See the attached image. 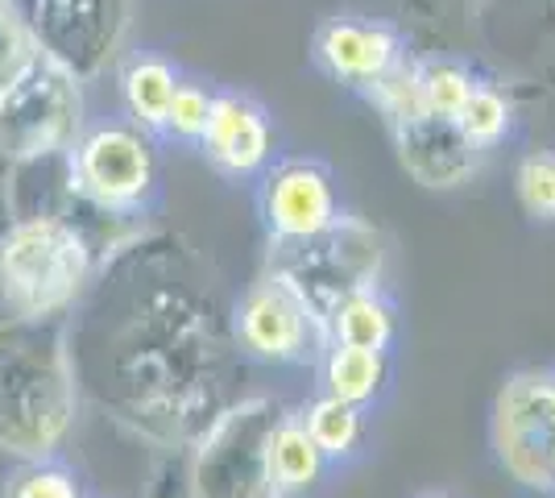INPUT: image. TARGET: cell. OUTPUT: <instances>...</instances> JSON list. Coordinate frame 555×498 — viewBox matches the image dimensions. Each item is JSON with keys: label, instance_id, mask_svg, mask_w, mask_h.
<instances>
[{"label": "cell", "instance_id": "obj_21", "mask_svg": "<svg viewBox=\"0 0 555 498\" xmlns=\"http://www.w3.org/2000/svg\"><path fill=\"white\" fill-rule=\"evenodd\" d=\"M211 104H216V88H208L204 79L183 75L179 88H175V100H170V113H166V125H163L166 142L199 145L204 129H208Z\"/></svg>", "mask_w": 555, "mask_h": 498}, {"label": "cell", "instance_id": "obj_8", "mask_svg": "<svg viewBox=\"0 0 555 498\" xmlns=\"http://www.w3.org/2000/svg\"><path fill=\"white\" fill-rule=\"evenodd\" d=\"M489 440L509 482L555 498V370H518L498 386Z\"/></svg>", "mask_w": 555, "mask_h": 498}, {"label": "cell", "instance_id": "obj_20", "mask_svg": "<svg viewBox=\"0 0 555 498\" xmlns=\"http://www.w3.org/2000/svg\"><path fill=\"white\" fill-rule=\"evenodd\" d=\"M418 75V100H423V113L443 120H456V113L464 108L468 92L477 88V75L468 72L456 59H431L415 67Z\"/></svg>", "mask_w": 555, "mask_h": 498}, {"label": "cell", "instance_id": "obj_10", "mask_svg": "<svg viewBox=\"0 0 555 498\" xmlns=\"http://www.w3.org/2000/svg\"><path fill=\"white\" fill-rule=\"evenodd\" d=\"M257 216L278 250L320 241L340 220L336 175L320 158H274L257 179Z\"/></svg>", "mask_w": 555, "mask_h": 498}, {"label": "cell", "instance_id": "obj_19", "mask_svg": "<svg viewBox=\"0 0 555 498\" xmlns=\"http://www.w3.org/2000/svg\"><path fill=\"white\" fill-rule=\"evenodd\" d=\"M456 129L464 133V142L477 145L481 154L493 150V145H502L509 138V129H514V108H509V100L493 84H481L477 79V88L468 92L464 100V108L456 113Z\"/></svg>", "mask_w": 555, "mask_h": 498}, {"label": "cell", "instance_id": "obj_24", "mask_svg": "<svg viewBox=\"0 0 555 498\" xmlns=\"http://www.w3.org/2000/svg\"><path fill=\"white\" fill-rule=\"evenodd\" d=\"M34 59H38V47L29 42L25 25L17 22V13H13L9 4H0V92H4Z\"/></svg>", "mask_w": 555, "mask_h": 498}, {"label": "cell", "instance_id": "obj_1", "mask_svg": "<svg viewBox=\"0 0 555 498\" xmlns=\"http://www.w3.org/2000/svg\"><path fill=\"white\" fill-rule=\"evenodd\" d=\"M125 291L95 274L88 295L108 311L70 316V357L83 399H95L120 427L158 452H186L216 420L224 399L220 332L211 299H195L166 274L154 254H141V233L104 261Z\"/></svg>", "mask_w": 555, "mask_h": 498}, {"label": "cell", "instance_id": "obj_11", "mask_svg": "<svg viewBox=\"0 0 555 498\" xmlns=\"http://www.w3.org/2000/svg\"><path fill=\"white\" fill-rule=\"evenodd\" d=\"M195 150L220 179H232V183L261 179L266 166L278 158L274 120L249 92H216L208 129Z\"/></svg>", "mask_w": 555, "mask_h": 498}, {"label": "cell", "instance_id": "obj_23", "mask_svg": "<svg viewBox=\"0 0 555 498\" xmlns=\"http://www.w3.org/2000/svg\"><path fill=\"white\" fill-rule=\"evenodd\" d=\"M9 498H88L83 477L70 470L63 457L29 461L9 482Z\"/></svg>", "mask_w": 555, "mask_h": 498}, {"label": "cell", "instance_id": "obj_15", "mask_svg": "<svg viewBox=\"0 0 555 498\" xmlns=\"http://www.w3.org/2000/svg\"><path fill=\"white\" fill-rule=\"evenodd\" d=\"M327 345H348V349H370V354H390L398 336V311L382 295V286H361L340 295L324 320Z\"/></svg>", "mask_w": 555, "mask_h": 498}, {"label": "cell", "instance_id": "obj_13", "mask_svg": "<svg viewBox=\"0 0 555 498\" xmlns=\"http://www.w3.org/2000/svg\"><path fill=\"white\" fill-rule=\"evenodd\" d=\"M390 129L393 145H398V163L423 188H461L481 166V150L464 142L456 120L415 113V117L390 120Z\"/></svg>", "mask_w": 555, "mask_h": 498}, {"label": "cell", "instance_id": "obj_17", "mask_svg": "<svg viewBox=\"0 0 555 498\" xmlns=\"http://www.w3.org/2000/svg\"><path fill=\"white\" fill-rule=\"evenodd\" d=\"M327 474V457L315 449V440L307 436L295 411L282 416V424L270 436V477L282 498H302L311 495Z\"/></svg>", "mask_w": 555, "mask_h": 498}, {"label": "cell", "instance_id": "obj_6", "mask_svg": "<svg viewBox=\"0 0 555 498\" xmlns=\"http://www.w3.org/2000/svg\"><path fill=\"white\" fill-rule=\"evenodd\" d=\"M88 84H79L50 59H34L4 92H0V158L29 163L67 154L75 138L88 129Z\"/></svg>", "mask_w": 555, "mask_h": 498}, {"label": "cell", "instance_id": "obj_18", "mask_svg": "<svg viewBox=\"0 0 555 498\" xmlns=\"http://www.w3.org/2000/svg\"><path fill=\"white\" fill-rule=\"evenodd\" d=\"M299 424L307 427V436L315 440V449L332 461H348L357 457V449L365 445V411L352 404H340L332 395H315L311 404H302L299 411Z\"/></svg>", "mask_w": 555, "mask_h": 498}, {"label": "cell", "instance_id": "obj_12", "mask_svg": "<svg viewBox=\"0 0 555 498\" xmlns=\"http://www.w3.org/2000/svg\"><path fill=\"white\" fill-rule=\"evenodd\" d=\"M311 59L327 79L357 88V92H373L386 75L406 63L402 38L386 22H370V17L324 22L311 38Z\"/></svg>", "mask_w": 555, "mask_h": 498}, {"label": "cell", "instance_id": "obj_7", "mask_svg": "<svg viewBox=\"0 0 555 498\" xmlns=\"http://www.w3.org/2000/svg\"><path fill=\"white\" fill-rule=\"evenodd\" d=\"M42 59L92 84L125 59L133 0H4Z\"/></svg>", "mask_w": 555, "mask_h": 498}, {"label": "cell", "instance_id": "obj_25", "mask_svg": "<svg viewBox=\"0 0 555 498\" xmlns=\"http://www.w3.org/2000/svg\"><path fill=\"white\" fill-rule=\"evenodd\" d=\"M418 498H448V495H418Z\"/></svg>", "mask_w": 555, "mask_h": 498}, {"label": "cell", "instance_id": "obj_5", "mask_svg": "<svg viewBox=\"0 0 555 498\" xmlns=\"http://www.w3.org/2000/svg\"><path fill=\"white\" fill-rule=\"evenodd\" d=\"M67 170L88 213L138 220L158 195V138L125 117L92 120L67 150Z\"/></svg>", "mask_w": 555, "mask_h": 498}, {"label": "cell", "instance_id": "obj_14", "mask_svg": "<svg viewBox=\"0 0 555 498\" xmlns=\"http://www.w3.org/2000/svg\"><path fill=\"white\" fill-rule=\"evenodd\" d=\"M183 72L158 54V50H133L120 59L116 67V95H120V117L129 125H138L145 133L163 138L166 113H170V100L179 88Z\"/></svg>", "mask_w": 555, "mask_h": 498}, {"label": "cell", "instance_id": "obj_16", "mask_svg": "<svg viewBox=\"0 0 555 498\" xmlns=\"http://www.w3.org/2000/svg\"><path fill=\"white\" fill-rule=\"evenodd\" d=\"M386 382H390V354L348 349V345H327L320 354V395L370 411L382 399Z\"/></svg>", "mask_w": 555, "mask_h": 498}, {"label": "cell", "instance_id": "obj_9", "mask_svg": "<svg viewBox=\"0 0 555 498\" xmlns=\"http://www.w3.org/2000/svg\"><path fill=\"white\" fill-rule=\"evenodd\" d=\"M236 349L266 366H295L327 349L320 316L302 299V291L282 270L261 274L232 308Z\"/></svg>", "mask_w": 555, "mask_h": 498}, {"label": "cell", "instance_id": "obj_3", "mask_svg": "<svg viewBox=\"0 0 555 498\" xmlns=\"http://www.w3.org/2000/svg\"><path fill=\"white\" fill-rule=\"evenodd\" d=\"M100 274L92 238L70 216L9 220L0 233V311L17 320H70Z\"/></svg>", "mask_w": 555, "mask_h": 498}, {"label": "cell", "instance_id": "obj_4", "mask_svg": "<svg viewBox=\"0 0 555 498\" xmlns=\"http://www.w3.org/2000/svg\"><path fill=\"white\" fill-rule=\"evenodd\" d=\"M286 411L274 395H245L220 407L186 449L191 498H282L270 477V436Z\"/></svg>", "mask_w": 555, "mask_h": 498}, {"label": "cell", "instance_id": "obj_22", "mask_svg": "<svg viewBox=\"0 0 555 498\" xmlns=\"http://www.w3.org/2000/svg\"><path fill=\"white\" fill-rule=\"evenodd\" d=\"M518 204L531 220L555 225V150H531L514 170Z\"/></svg>", "mask_w": 555, "mask_h": 498}, {"label": "cell", "instance_id": "obj_2", "mask_svg": "<svg viewBox=\"0 0 555 498\" xmlns=\"http://www.w3.org/2000/svg\"><path fill=\"white\" fill-rule=\"evenodd\" d=\"M83 411L70 320L0 311V452L17 465L63 457Z\"/></svg>", "mask_w": 555, "mask_h": 498}]
</instances>
